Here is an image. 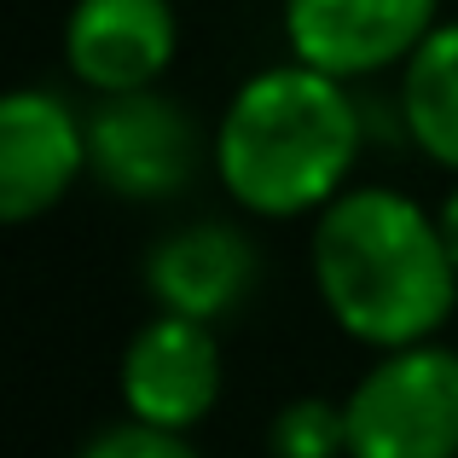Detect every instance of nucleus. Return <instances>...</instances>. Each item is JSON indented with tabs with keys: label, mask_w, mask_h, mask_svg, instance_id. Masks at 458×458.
Wrapping results in <instances>:
<instances>
[{
	"label": "nucleus",
	"mask_w": 458,
	"mask_h": 458,
	"mask_svg": "<svg viewBox=\"0 0 458 458\" xmlns=\"http://www.w3.org/2000/svg\"><path fill=\"white\" fill-rule=\"evenodd\" d=\"M313 284L331 319L371 348H406L441 331L458 296V261L401 191H348L331 198L313 226Z\"/></svg>",
	"instance_id": "nucleus-1"
},
{
	"label": "nucleus",
	"mask_w": 458,
	"mask_h": 458,
	"mask_svg": "<svg viewBox=\"0 0 458 458\" xmlns=\"http://www.w3.org/2000/svg\"><path fill=\"white\" fill-rule=\"evenodd\" d=\"M360 157V111L343 76L313 64L261 70L215 128V168L250 215L325 209Z\"/></svg>",
	"instance_id": "nucleus-2"
},
{
	"label": "nucleus",
	"mask_w": 458,
	"mask_h": 458,
	"mask_svg": "<svg viewBox=\"0 0 458 458\" xmlns=\"http://www.w3.org/2000/svg\"><path fill=\"white\" fill-rule=\"evenodd\" d=\"M343 412L348 458H458V354L429 343L389 348Z\"/></svg>",
	"instance_id": "nucleus-3"
},
{
	"label": "nucleus",
	"mask_w": 458,
	"mask_h": 458,
	"mask_svg": "<svg viewBox=\"0 0 458 458\" xmlns=\"http://www.w3.org/2000/svg\"><path fill=\"white\" fill-rule=\"evenodd\" d=\"M88 151L99 180L123 198H174L198 168L191 116L151 88L105 93L99 116L88 128Z\"/></svg>",
	"instance_id": "nucleus-4"
},
{
	"label": "nucleus",
	"mask_w": 458,
	"mask_h": 458,
	"mask_svg": "<svg viewBox=\"0 0 458 458\" xmlns=\"http://www.w3.org/2000/svg\"><path fill=\"white\" fill-rule=\"evenodd\" d=\"M429 30L436 0H284L291 53L343 81L412 58Z\"/></svg>",
	"instance_id": "nucleus-5"
},
{
	"label": "nucleus",
	"mask_w": 458,
	"mask_h": 458,
	"mask_svg": "<svg viewBox=\"0 0 458 458\" xmlns=\"http://www.w3.org/2000/svg\"><path fill=\"white\" fill-rule=\"evenodd\" d=\"M221 394V348L209 336V319L163 313L128 343L123 354V401L140 424L191 429Z\"/></svg>",
	"instance_id": "nucleus-6"
},
{
	"label": "nucleus",
	"mask_w": 458,
	"mask_h": 458,
	"mask_svg": "<svg viewBox=\"0 0 458 458\" xmlns=\"http://www.w3.org/2000/svg\"><path fill=\"white\" fill-rule=\"evenodd\" d=\"M88 157V134L64 111V99L41 88H18L0 105V215L18 226L53 209L76 186Z\"/></svg>",
	"instance_id": "nucleus-7"
},
{
	"label": "nucleus",
	"mask_w": 458,
	"mask_h": 458,
	"mask_svg": "<svg viewBox=\"0 0 458 458\" xmlns=\"http://www.w3.org/2000/svg\"><path fill=\"white\" fill-rule=\"evenodd\" d=\"M64 58L93 93L151 88L174 58L168 0H76L64 23Z\"/></svg>",
	"instance_id": "nucleus-8"
},
{
	"label": "nucleus",
	"mask_w": 458,
	"mask_h": 458,
	"mask_svg": "<svg viewBox=\"0 0 458 458\" xmlns=\"http://www.w3.org/2000/svg\"><path fill=\"white\" fill-rule=\"evenodd\" d=\"M256 284V250L233 226H180L146 256V291L163 302V313L186 319H221L250 296Z\"/></svg>",
	"instance_id": "nucleus-9"
},
{
	"label": "nucleus",
	"mask_w": 458,
	"mask_h": 458,
	"mask_svg": "<svg viewBox=\"0 0 458 458\" xmlns=\"http://www.w3.org/2000/svg\"><path fill=\"white\" fill-rule=\"evenodd\" d=\"M406 128L441 168H458V23H436L406 58Z\"/></svg>",
	"instance_id": "nucleus-10"
},
{
	"label": "nucleus",
	"mask_w": 458,
	"mask_h": 458,
	"mask_svg": "<svg viewBox=\"0 0 458 458\" xmlns=\"http://www.w3.org/2000/svg\"><path fill=\"white\" fill-rule=\"evenodd\" d=\"M273 458H343L348 453V412L331 401H291L267 429Z\"/></svg>",
	"instance_id": "nucleus-11"
},
{
	"label": "nucleus",
	"mask_w": 458,
	"mask_h": 458,
	"mask_svg": "<svg viewBox=\"0 0 458 458\" xmlns=\"http://www.w3.org/2000/svg\"><path fill=\"white\" fill-rule=\"evenodd\" d=\"M81 458H198L180 441V429H157V424H123V429H105V436H93Z\"/></svg>",
	"instance_id": "nucleus-12"
},
{
	"label": "nucleus",
	"mask_w": 458,
	"mask_h": 458,
	"mask_svg": "<svg viewBox=\"0 0 458 458\" xmlns=\"http://www.w3.org/2000/svg\"><path fill=\"white\" fill-rule=\"evenodd\" d=\"M441 238H447V250H453V261H458V186L447 191V203H441Z\"/></svg>",
	"instance_id": "nucleus-13"
}]
</instances>
